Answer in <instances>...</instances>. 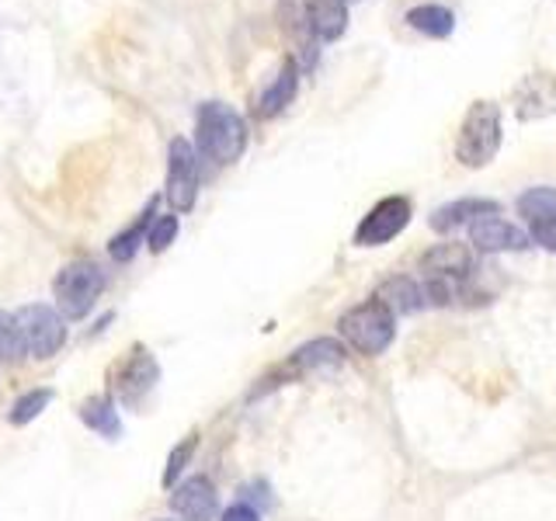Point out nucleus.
I'll return each instance as SVG.
<instances>
[{"instance_id":"nucleus-1","label":"nucleus","mask_w":556,"mask_h":521,"mask_svg":"<svg viewBox=\"0 0 556 521\" xmlns=\"http://www.w3.org/2000/svg\"><path fill=\"white\" fill-rule=\"evenodd\" d=\"M195 143L205 161L237 164L248 150V122L226 101H202L195 112Z\"/></svg>"},{"instance_id":"nucleus-2","label":"nucleus","mask_w":556,"mask_h":521,"mask_svg":"<svg viewBox=\"0 0 556 521\" xmlns=\"http://www.w3.org/2000/svg\"><path fill=\"white\" fill-rule=\"evenodd\" d=\"M504 143V115L501 104L491 98H480L466 109L459 132H456V161L469 170L486 167L497 156Z\"/></svg>"},{"instance_id":"nucleus-3","label":"nucleus","mask_w":556,"mask_h":521,"mask_svg":"<svg viewBox=\"0 0 556 521\" xmlns=\"http://www.w3.org/2000/svg\"><path fill=\"white\" fill-rule=\"evenodd\" d=\"M338 334L344 338L348 347H355L358 355L376 358L393 344L396 317L372 295V300H365V303H358L344 313V317L338 320Z\"/></svg>"},{"instance_id":"nucleus-4","label":"nucleus","mask_w":556,"mask_h":521,"mask_svg":"<svg viewBox=\"0 0 556 521\" xmlns=\"http://www.w3.org/2000/svg\"><path fill=\"white\" fill-rule=\"evenodd\" d=\"M104 289V275L94 260H70V265L56 275L52 292H56V306L63 320H84L94 309L98 295Z\"/></svg>"},{"instance_id":"nucleus-5","label":"nucleus","mask_w":556,"mask_h":521,"mask_svg":"<svg viewBox=\"0 0 556 521\" xmlns=\"http://www.w3.org/2000/svg\"><path fill=\"white\" fill-rule=\"evenodd\" d=\"M17 338H22L25 355L31 358H52L66 344V320L60 317V309H52L46 303H28L14 313Z\"/></svg>"},{"instance_id":"nucleus-6","label":"nucleus","mask_w":556,"mask_h":521,"mask_svg":"<svg viewBox=\"0 0 556 521\" xmlns=\"http://www.w3.org/2000/svg\"><path fill=\"white\" fill-rule=\"evenodd\" d=\"M167 202L178 213H191V205L199 199V153L185 136L170 139L167 147Z\"/></svg>"},{"instance_id":"nucleus-7","label":"nucleus","mask_w":556,"mask_h":521,"mask_svg":"<svg viewBox=\"0 0 556 521\" xmlns=\"http://www.w3.org/2000/svg\"><path fill=\"white\" fill-rule=\"evenodd\" d=\"M414 205L407 195H390L379 199L369 213L362 216L358 230H355V247H382V243L396 240L400 233L407 230Z\"/></svg>"},{"instance_id":"nucleus-8","label":"nucleus","mask_w":556,"mask_h":521,"mask_svg":"<svg viewBox=\"0 0 556 521\" xmlns=\"http://www.w3.org/2000/svg\"><path fill=\"white\" fill-rule=\"evenodd\" d=\"M338 365H344V344L334 341V338H317V341H306L303 347H295V352L289 355L286 365H278V369L271 372V379L265 382H292L300 376H317V372H330L338 369Z\"/></svg>"},{"instance_id":"nucleus-9","label":"nucleus","mask_w":556,"mask_h":521,"mask_svg":"<svg viewBox=\"0 0 556 521\" xmlns=\"http://www.w3.org/2000/svg\"><path fill=\"white\" fill-rule=\"evenodd\" d=\"M161 382V365L147 352V347H132V355L122 358L115 369V396L126 407H139Z\"/></svg>"},{"instance_id":"nucleus-10","label":"nucleus","mask_w":556,"mask_h":521,"mask_svg":"<svg viewBox=\"0 0 556 521\" xmlns=\"http://www.w3.org/2000/svg\"><path fill=\"white\" fill-rule=\"evenodd\" d=\"M469 243H473V251H483V254H518L532 247V237L529 230H521L511 219H501L497 213V216H480L469 223Z\"/></svg>"},{"instance_id":"nucleus-11","label":"nucleus","mask_w":556,"mask_h":521,"mask_svg":"<svg viewBox=\"0 0 556 521\" xmlns=\"http://www.w3.org/2000/svg\"><path fill=\"white\" fill-rule=\"evenodd\" d=\"M515 115L521 122H539L556 115V77L546 74V69H535V74H526L515 84Z\"/></svg>"},{"instance_id":"nucleus-12","label":"nucleus","mask_w":556,"mask_h":521,"mask_svg":"<svg viewBox=\"0 0 556 521\" xmlns=\"http://www.w3.org/2000/svg\"><path fill=\"white\" fill-rule=\"evenodd\" d=\"M477 268V257L473 247L466 243H434L431 251L421 254V275L425 278H445V282H466L469 275Z\"/></svg>"},{"instance_id":"nucleus-13","label":"nucleus","mask_w":556,"mask_h":521,"mask_svg":"<svg viewBox=\"0 0 556 521\" xmlns=\"http://www.w3.org/2000/svg\"><path fill=\"white\" fill-rule=\"evenodd\" d=\"M216 504H219V494L208 476H188L185 483L174 486V494H170V508L181 521H213Z\"/></svg>"},{"instance_id":"nucleus-14","label":"nucleus","mask_w":556,"mask_h":521,"mask_svg":"<svg viewBox=\"0 0 556 521\" xmlns=\"http://www.w3.org/2000/svg\"><path fill=\"white\" fill-rule=\"evenodd\" d=\"M303 22L317 42H338L348 31V4L344 0H303Z\"/></svg>"},{"instance_id":"nucleus-15","label":"nucleus","mask_w":556,"mask_h":521,"mask_svg":"<svg viewBox=\"0 0 556 521\" xmlns=\"http://www.w3.org/2000/svg\"><path fill=\"white\" fill-rule=\"evenodd\" d=\"M497 213H501V205L494 199H456V202L434 208L428 223H431L434 233H452V230L469 226L480 216H497Z\"/></svg>"},{"instance_id":"nucleus-16","label":"nucleus","mask_w":556,"mask_h":521,"mask_svg":"<svg viewBox=\"0 0 556 521\" xmlns=\"http://www.w3.org/2000/svg\"><path fill=\"white\" fill-rule=\"evenodd\" d=\"M295 94H300V63H295V56H289L282 63V69L275 74V80L265 87V94L257 98V115L261 118L282 115L289 104L295 101Z\"/></svg>"},{"instance_id":"nucleus-17","label":"nucleus","mask_w":556,"mask_h":521,"mask_svg":"<svg viewBox=\"0 0 556 521\" xmlns=\"http://www.w3.org/2000/svg\"><path fill=\"white\" fill-rule=\"evenodd\" d=\"M376 300L387 306L393 317H396V313H404V317H407V313H417V309L428 306L425 285L417 282V278H410V275H393V278H387V282L379 285Z\"/></svg>"},{"instance_id":"nucleus-18","label":"nucleus","mask_w":556,"mask_h":521,"mask_svg":"<svg viewBox=\"0 0 556 521\" xmlns=\"http://www.w3.org/2000/svg\"><path fill=\"white\" fill-rule=\"evenodd\" d=\"M404 22L425 39H448L456 31V11L445 4H417L404 14Z\"/></svg>"},{"instance_id":"nucleus-19","label":"nucleus","mask_w":556,"mask_h":521,"mask_svg":"<svg viewBox=\"0 0 556 521\" xmlns=\"http://www.w3.org/2000/svg\"><path fill=\"white\" fill-rule=\"evenodd\" d=\"M153 219H156V199H150V205L143 208V213L136 216V223L129 226V230H122L118 237H112V243H109L112 260H118V265H126V260H132V257H136V251H139V243L147 240L150 223H153Z\"/></svg>"},{"instance_id":"nucleus-20","label":"nucleus","mask_w":556,"mask_h":521,"mask_svg":"<svg viewBox=\"0 0 556 521\" xmlns=\"http://www.w3.org/2000/svg\"><path fill=\"white\" fill-rule=\"evenodd\" d=\"M80 421L98 431L101 439H118L122 434V421H118V410L109 396H91V399H84L80 404Z\"/></svg>"},{"instance_id":"nucleus-21","label":"nucleus","mask_w":556,"mask_h":521,"mask_svg":"<svg viewBox=\"0 0 556 521\" xmlns=\"http://www.w3.org/2000/svg\"><path fill=\"white\" fill-rule=\"evenodd\" d=\"M518 216L526 219L529 226L543 223V219H553L556 216V188L535 185L529 191H521V195H518Z\"/></svg>"},{"instance_id":"nucleus-22","label":"nucleus","mask_w":556,"mask_h":521,"mask_svg":"<svg viewBox=\"0 0 556 521\" xmlns=\"http://www.w3.org/2000/svg\"><path fill=\"white\" fill-rule=\"evenodd\" d=\"M49 404H52V390H31V393H25V396H17V399H14V407H11V414H8V421H11L14 428L31 424L35 417H39Z\"/></svg>"},{"instance_id":"nucleus-23","label":"nucleus","mask_w":556,"mask_h":521,"mask_svg":"<svg viewBox=\"0 0 556 521\" xmlns=\"http://www.w3.org/2000/svg\"><path fill=\"white\" fill-rule=\"evenodd\" d=\"M178 230H181V223H178V216H156L153 223H150V233H147V247L153 251V254H164L170 243H174V237H178Z\"/></svg>"},{"instance_id":"nucleus-24","label":"nucleus","mask_w":556,"mask_h":521,"mask_svg":"<svg viewBox=\"0 0 556 521\" xmlns=\"http://www.w3.org/2000/svg\"><path fill=\"white\" fill-rule=\"evenodd\" d=\"M195 448H199V434H188L181 445H174L170 459H167V469H164V486L178 483V476L185 473V466L191 462V456H195Z\"/></svg>"},{"instance_id":"nucleus-25","label":"nucleus","mask_w":556,"mask_h":521,"mask_svg":"<svg viewBox=\"0 0 556 521\" xmlns=\"http://www.w3.org/2000/svg\"><path fill=\"white\" fill-rule=\"evenodd\" d=\"M25 355L22 338H17V323H14V313L0 309V358L4 361H17Z\"/></svg>"},{"instance_id":"nucleus-26","label":"nucleus","mask_w":556,"mask_h":521,"mask_svg":"<svg viewBox=\"0 0 556 521\" xmlns=\"http://www.w3.org/2000/svg\"><path fill=\"white\" fill-rule=\"evenodd\" d=\"M529 237H532V243H539V247H546L549 254H556V216L529 226Z\"/></svg>"},{"instance_id":"nucleus-27","label":"nucleus","mask_w":556,"mask_h":521,"mask_svg":"<svg viewBox=\"0 0 556 521\" xmlns=\"http://www.w3.org/2000/svg\"><path fill=\"white\" fill-rule=\"evenodd\" d=\"M219 521H261V514L251 508V504L240 500V504H233V508H226Z\"/></svg>"},{"instance_id":"nucleus-28","label":"nucleus","mask_w":556,"mask_h":521,"mask_svg":"<svg viewBox=\"0 0 556 521\" xmlns=\"http://www.w3.org/2000/svg\"><path fill=\"white\" fill-rule=\"evenodd\" d=\"M344 4H355V0H344Z\"/></svg>"},{"instance_id":"nucleus-29","label":"nucleus","mask_w":556,"mask_h":521,"mask_svg":"<svg viewBox=\"0 0 556 521\" xmlns=\"http://www.w3.org/2000/svg\"><path fill=\"white\" fill-rule=\"evenodd\" d=\"M164 521H170V518H164Z\"/></svg>"}]
</instances>
